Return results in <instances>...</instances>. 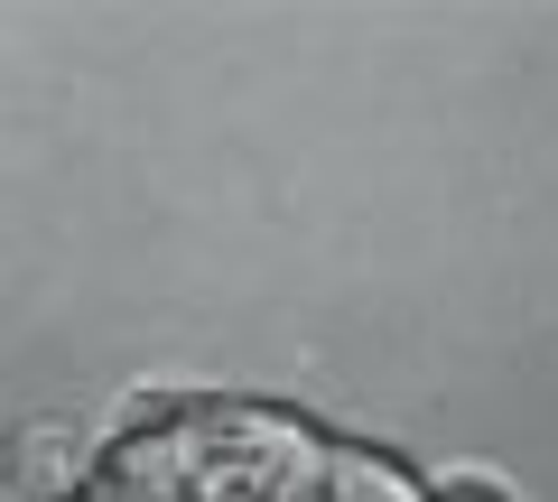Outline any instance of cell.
Here are the masks:
<instances>
[{
    "label": "cell",
    "mask_w": 558,
    "mask_h": 502,
    "mask_svg": "<svg viewBox=\"0 0 558 502\" xmlns=\"http://www.w3.org/2000/svg\"><path fill=\"white\" fill-rule=\"evenodd\" d=\"M428 502H521V493L502 475H475L465 465V475H428Z\"/></svg>",
    "instance_id": "cell-2"
},
{
    "label": "cell",
    "mask_w": 558,
    "mask_h": 502,
    "mask_svg": "<svg viewBox=\"0 0 558 502\" xmlns=\"http://www.w3.org/2000/svg\"><path fill=\"white\" fill-rule=\"evenodd\" d=\"M84 493V456H75V428H28L10 438V502H75Z\"/></svg>",
    "instance_id": "cell-1"
}]
</instances>
